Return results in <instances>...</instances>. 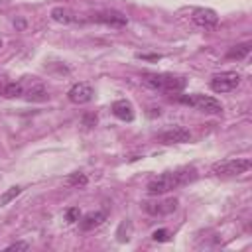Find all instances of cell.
<instances>
[{"label":"cell","instance_id":"6da1fadb","mask_svg":"<svg viewBox=\"0 0 252 252\" xmlns=\"http://www.w3.org/2000/svg\"><path fill=\"white\" fill-rule=\"evenodd\" d=\"M193 179H197V169L195 167H183V169H177V171H165L158 177H154L150 183H148V193L150 195H163V193H169L181 185H187L191 183Z\"/></svg>","mask_w":252,"mask_h":252},{"label":"cell","instance_id":"7a4b0ae2","mask_svg":"<svg viewBox=\"0 0 252 252\" xmlns=\"http://www.w3.org/2000/svg\"><path fill=\"white\" fill-rule=\"evenodd\" d=\"M142 81L148 87L161 93H179L185 89V83H187L183 77H175L169 73H144Z\"/></svg>","mask_w":252,"mask_h":252},{"label":"cell","instance_id":"3957f363","mask_svg":"<svg viewBox=\"0 0 252 252\" xmlns=\"http://www.w3.org/2000/svg\"><path fill=\"white\" fill-rule=\"evenodd\" d=\"M177 100L183 102V104H189V106H193V108H197L201 112H207V114H220L222 112V104L217 98L207 96V94H199V93H195V94H181Z\"/></svg>","mask_w":252,"mask_h":252},{"label":"cell","instance_id":"277c9868","mask_svg":"<svg viewBox=\"0 0 252 252\" xmlns=\"http://www.w3.org/2000/svg\"><path fill=\"white\" fill-rule=\"evenodd\" d=\"M252 167V161L248 158H236V159H224L213 165L215 175H240L246 173Z\"/></svg>","mask_w":252,"mask_h":252},{"label":"cell","instance_id":"5b68a950","mask_svg":"<svg viewBox=\"0 0 252 252\" xmlns=\"http://www.w3.org/2000/svg\"><path fill=\"white\" fill-rule=\"evenodd\" d=\"M240 85V75L236 71H222L211 79V89L215 93H230Z\"/></svg>","mask_w":252,"mask_h":252},{"label":"cell","instance_id":"8992f818","mask_svg":"<svg viewBox=\"0 0 252 252\" xmlns=\"http://www.w3.org/2000/svg\"><path fill=\"white\" fill-rule=\"evenodd\" d=\"M177 209V199H163V201H146L144 203V211L150 213V215H158V217H163V215H169Z\"/></svg>","mask_w":252,"mask_h":252},{"label":"cell","instance_id":"52a82bcc","mask_svg":"<svg viewBox=\"0 0 252 252\" xmlns=\"http://www.w3.org/2000/svg\"><path fill=\"white\" fill-rule=\"evenodd\" d=\"M93 94H94V91H93V87L89 83H77L67 93L69 100L75 102V104H85V102L93 100Z\"/></svg>","mask_w":252,"mask_h":252},{"label":"cell","instance_id":"ba28073f","mask_svg":"<svg viewBox=\"0 0 252 252\" xmlns=\"http://www.w3.org/2000/svg\"><path fill=\"white\" fill-rule=\"evenodd\" d=\"M158 140L163 144V146H171V144H185L191 140V132L185 130V128H171V130H165L158 136Z\"/></svg>","mask_w":252,"mask_h":252},{"label":"cell","instance_id":"9c48e42d","mask_svg":"<svg viewBox=\"0 0 252 252\" xmlns=\"http://www.w3.org/2000/svg\"><path fill=\"white\" fill-rule=\"evenodd\" d=\"M193 22L199 26V28H205V30H211L219 24V16L215 10L211 8H197L193 10Z\"/></svg>","mask_w":252,"mask_h":252},{"label":"cell","instance_id":"30bf717a","mask_svg":"<svg viewBox=\"0 0 252 252\" xmlns=\"http://www.w3.org/2000/svg\"><path fill=\"white\" fill-rule=\"evenodd\" d=\"M91 20L96 22V24H106V26H126V24H128V18H126L122 12H116V10L93 14Z\"/></svg>","mask_w":252,"mask_h":252},{"label":"cell","instance_id":"8fae6325","mask_svg":"<svg viewBox=\"0 0 252 252\" xmlns=\"http://www.w3.org/2000/svg\"><path fill=\"white\" fill-rule=\"evenodd\" d=\"M110 110H112V114H114L116 118H120V120H124V122H132V120H134V106H132L130 100H126V98L114 100L112 106H110Z\"/></svg>","mask_w":252,"mask_h":252},{"label":"cell","instance_id":"7c38bea8","mask_svg":"<svg viewBox=\"0 0 252 252\" xmlns=\"http://www.w3.org/2000/svg\"><path fill=\"white\" fill-rule=\"evenodd\" d=\"M104 220H106V213H104V211L87 213L83 219H79V228H81V230H93V228L100 226Z\"/></svg>","mask_w":252,"mask_h":252},{"label":"cell","instance_id":"4fadbf2b","mask_svg":"<svg viewBox=\"0 0 252 252\" xmlns=\"http://www.w3.org/2000/svg\"><path fill=\"white\" fill-rule=\"evenodd\" d=\"M24 98L26 100H33V102H43V100H47L49 98V94H47V89L41 85V83H32L28 89H26V85H24Z\"/></svg>","mask_w":252,"mask_h":252},{"label":"cell","instance_id":"5bb4252c","mask_svg":"<svg viewBox=\"0 0 252 252\" xmlns=\"http://www.w3.org/2000/svg\"><path fill=\"white\" fill-rule=\"evenodd\" d=\"M51 18L59 24H71V22H77L75 14L69 10V8H63V6H57L51 10Z\"/></svg>","mask_w":252,"mask_h":252},{"label":"cell","instance_id":"9a60e30c","mask_svg":"<svg viewBox=\"0 0 252 252\" xmlns=\"http://www.w3.org/2000/svg\"><path fill=\"white\" fill-rule=\"evenodd\" d=\"M2 94H4L6 98H20V96H24V83L18 81V83H8V85H4V87H2Z\"/></svg>","mask_w":252,"mask_h":252},{"label":"cell","instance_id":"2e32d148","mask_svg":"<svg viewBox=\"0 0 252 252\" xmlns=\"http://www.w3.org/2000/svg\"><path fill=\"white\" fill-rule=\"evenodd\" d=\"M248 53H250V43H240L226 51V59H244Z\"/></svg>","mask_w":252,"mask_h":252},{"label":"cell","instance_id":"e0dca14e","mask_svg":"<svg viewBox=\"0 0 252 252\" xmlns=\"http://www.w3.org/2000/svg\"><path fill=\"white\" fill-rule=\"evenodd\" d=\"M87 181H89V179H87V175H85V173L75 171V173H71V175L67 177V181H65V183H67L69 187H83V185H87Z\"/></svg>","mask_w":252,"mask_h":252},{"label":"cell","instance_id":"ac0fdd59","mask_svg":"<svg viewBox=\"0 0 252 252\" xmlns=\"http://www.w3.org/2000/svg\"><path fill=\"white\" fill-rule=\"evenodd\" d=\"M24 191V187H20V185H14V187H10L6 193H2L0 195V205H8L12 199H16L20 193Z\"/></svg>","mask_w":252,"mask_h":252},{"label":"cell","instance_id":"d6986e66","mask_svg":"<svg viewBox=\"0 0 252 252\" xmlns=\"http://www.w3.org/2000/svg\"><path fill=\"white\" fill-rule=\"evenodd\" d=\"M79 219H81L79 207H69V209L65 211V220H67V222H77Z\"/></svg>","mask_w":252,"mask_h":252},{"label":"cell","instance_id":"ffe728a7","mask_svg":"<svg viewBox=\"0 0 252 252\" xmlns=\"http://www.w3.org/2000/svg\"><path fill=\"white\" fill-rule=\"evenodd\" d=\"M152 238L156 242H167L169 240V230L167 228H158V230L152 232Z\"/></svg>","mask_w":252,"mask_h":252},{"label":"cell","instance_id":"44dd1931","mask_svg":"<svg viewBox=\"0 0 252 252\" xmlns=\"http://www.w3.org/2000/svg\"><path fill=\"white\" fill-rule=\"evenodd\" d=\"M136 57L138 59H146V61H158L161 55H158V53H136Z\"/></svg>","mask_w":252,"mask_h":252},{"label":"cell","instance_id":"7402d4cb","mask_svg":"<svg viewBox=\"0 0 252 252\" xmlns=\"http://www.w3.org/2000/svg\"><path fill=\"white\" fill-rule=\"evenodd\" d=\"M6 250H30V244H28V242H14V244H10Z\"/></svg>","mask_w":252,"mask_h":252},{"label":"cell","instance_id":"603a6c76","mask_svg":"<svg viewBox=\"0 0 252 252\" xmlns=\"http://www.w3.org/2000/svg\"><path fill=\"white\" fill-rule=\"evenodd\" d=\"M83 124L89 126V128L94 126V124H96V116H94V114H85V116H83Z\"/></svg>","mask_w":252,"mask_h":252},{"label":"cell","instance_id":"cb8c5ba5","mask_svg":"<svg viewBox=\"0 0 252 252\" xmlns=\"http://www.w3.org/2000/svg\"><path fill=\"white\" fill-rule=\"evenodd\" d=\"M2 43H4V41H2V37H0V47H2Z\"/></svg>","mask_w":252,"mask_h":252}]
</instances>
